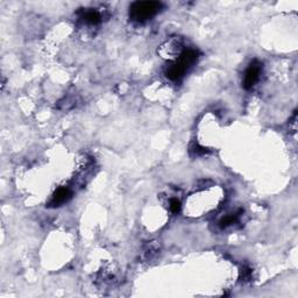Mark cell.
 I'll list each match as a JSON object with an SVG mask.
<instances>
[{"instance_id": "5b68a950", "label": "cell", "mask_w": 298, "mask_h": 298, "mask_svg": "<svg viewBox=\"0 0 298 298\" xmlns=\"http://www.w3.org/2000/svg\"><path fill=\"white\" fill-rule=\"evenodd\" d=\"M73 196V192H71V189L68 187H61L58 188L57 190L54 192V195L52 196V199L49 201V207L50 208H58L66 203Z\"/></svg>"}, {"instance_id": "ba28073f", "label": "cell", "mask_w": 298, "mask_h": 298, "mask_svg": "<svg viewBox=\"0 0 298 298\" xmlns=\"http://www.w3.org/2000/svg\"><path fill=\"white\" fill-rule=\"evenodd\" d=\"M159 250V246L157 243L155 242H150L148 246H147V248L145 249V257L147 260H150L152 258H154L155 255L157 254V251Z\"/></svg>"}, {"instance_id": "52a82bcc", "label": "cell", "mask_w": 298, "mask_h": 298, "mask_svg": "<svg viewBox=\"0 0 298 298\" xmlns=\"http://www.w3.org/2000/svg\"><path fill=\"white\" fill-rule=\"evenodd\" d=\"M241 213H242V210H238V211H236V212L228 213V215L222 217L221 219L219 220V227L222 230H225V228L230 227V226L236 225L237 222H239V220H240Z\"/></svg>"}, {"instance_id": "9c48e42d", "label": "cell", "mask_w": 298, "mask_h": 298, "mask_svg": "<svg viewBox=\"0 0 298 298\" xmlns=\"http://www.w3.org/2000/svg\"><path fill=\"white\" fill-rule=\"evenodd\" d=\"M169 209L173 213H178L182 209V204H180V200L177 198H171L169 200Z\"/></svg>"}, {"instance_id": "8992f818", "label": "cell", "mask_w": 298, "mask_h": 298, "mask_svg": "<svg viewBox=\"0 0 298 298\" xmlns=\"http://www.w3.org/2000/svg\"><path fill=\"white\" fill-rule=\"evenodd\" d=\"M79 19L85 25H89V26H97L103 21V16L102 13L97 10H85L82 11Z\"/></svg>"}, {"instance_id": "6da1fadb", "label": "cell", "mask_w": 298, "mask_h": 298, "mask_svg": "<svg viewBox=\"0 0 298 298\" xmlns=\"http://www.w3.org/2000/svg\"><path fill=\"white\" fill-rule=\"evenodd\" d=\"M199 57V54L196 49H186L177 60L167 66L166 77L171 82H178L194 66Z\"/></svg>"}, {"instance_id": "7a4b0ae2", "label": "cell", "mask_w": 298, "mask_h": 298, "mask_svg": "<svg viewBox=\"0 0 298 298\" xmlns=\"http://www.w3.org/2000/svg\"><path fill=\"white\" fill-rule=\"evenodd\" d=\"M163 5L158 2H136L129 7V18L136 22H145L154 18Z\"/></svg>"}, {"instance_id": "3957f363", "label": "cell", "mask_w": 298, "mask_h": 298, "mask_svg": "<svg viewBox=\"0 0 298 298\" xmlns=\"http://www.w3.org/2000/svg\"><path fill=\"white\" fill-rule=\"evenodd\" d=\"M184 50H186V48H184L183 41L177 36H173L170 37L169 40H167L165 43L159 47L157 53L159 54V56L165 58V60L174 62L182 55Z\"/></svg>"}, {"instance_id": "277c9868", "label": "cell", "mask_w": 298, "mask_h": 298, "mask_svg": "<svg viewBox=\"0 0 298 298\" xmlns=\"http://www.w3.org/2000/svg\"><path fill=\"white\" fill-rule=\"evenodd\" d=\"M262 63L259 61H253L248 65V68L245 71V76H243V87L246 90H250L257 85V83L260 81L262 74Z\"/></svg>"}]
</instances>
